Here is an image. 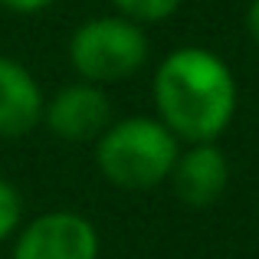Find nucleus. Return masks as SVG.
Segmentation results:
<instances>
[{
    "label": "nucleus",
    "instance_id": "1",
    "mask_svg": "<svg viewBox=\"0 0 259 259\" xmlns=\"http://www.w3.org/2000/svg\"><path fill=\"white\" fill-rule=\"evenodd\" d=\"M154 108L167 132L184 145H210L236 118V76L213 50L181 46L154 69Z\"/></svg>",
    "mask_w": 259,
    "mask_h": 259
},
{
    "label": "nucleus",
    "instance_id": "2",
    "mask_svg": "<svg viewBox=\"0 0 259 259\" xmlns=\"http://www.w3.org/2000/svg\"><path fill=\"white\" fill-rule=\"evenodd\" d=\"M181 141L167 132L158 115L118 118L95 141V167L112 187L148 190L171 181Z\"/></svg>",
    "mask_w": 259,
    "mask_h": 259
},
{
    "label": "nucleus",
    "instance_id": "3",
    "mask_svg": "<svg viewBox=\"0 0 259 259\" xmlns=\"http://www.w3.org/2000/svg\"><path fill=\"white\" fill-rule=\"evenodd\" d=\"M148 33L128 17H95L85 20L69 39V63L82 82L112 85L132 79L148 63Z\"/></svg>",
    "mask_w": 259,
    "mask_h": 259
},
{
    "label": "nucleus",
    "instance_id": "4",
    "mask_svg": "<svg viewBox=\"0 0 259 259\" xmlns=\"http://www.w3.org/2000/svg\"><path fill=\"white\" fill-rule=\"evenodd\" d=\"M99 253L102 240L89 217L50 210L20 227L10 259H99Z\"/></svg>",
    "mask_w": 259,
    "mask_h": 259
},
{
    "label": "nucleus",
    "instance_id": "5",
    "mask_svg": "<svg viewBox=\"0 0 259 259\" xmlns=\"http://www.w3.org/2000/svg\"><path fill=\"white\" fill-rule=\"evenodd\" d=\"M43 121L59 141H69V145L99 141V135L112 125V102L102 85L79 79V82L63 85L46 102Z\"/></svg>",
    "mask_w": 259,
    "mask_h": 259
},
{
    "label": "nucleus",
    "instance_id": "6",
    "mask_svg": "<svg viewBox=\"0 0 259 259\" xmlns=\"http://www.w3.org/2000/svg\"><path fill=\"white\" fill-rule=\"evenodd\" d=\"M171 187H174L177 200L194 207V210L213 207V203L227 194L230 161H227V154L217 148V141L181 148L177 164L171 171Z\"/></svg>",
    "mask_w": 259,
    "mask_h": 259
},
{
    "label": "nucleus",
    "instance_id": "7",
    "mask_svg": "<svg viewBox=\"0 0 259 259\" xmlns=\"http://www.w3.org/2000/svg\"><path fill=\"white\" fill-rule=\"evenodd\" d=\"M46 95L23 63L0 56V138H23L43 125Z\"/></svg>",
    "mask_w": 259,
    "mask_h": 259
},
{
    "label": "nucleus",
    "instance_id": "8",
    "mask_svg": "<svg viewBox=\"0 0 259 259\" xmlns=\"http://www.w3.org/2000/svg\"><path fill=\"white\" fill-rule=\"evenodd\" d=\"M184 0H112V7L118 10V17H128L135 23H161V20L174 17L177 7Z\"/></svg>",
    "mask_w": 259,
    "mask_h": 259
},
{
    "label": "nucleus",
    "instance_id": "9",
    "mask_svg": "<svg viewBox=\"0 0 259 259\" xmlns=\"http://www.w3.org/2000/svg\"><path fill=\"white\" fill-rule=\"evenodd\" d=\"M23 227V197L10 181L0 177V243L13 240Z\"/></svg>",
    "mask_w": 259,
    "mask_h": 259
},
{
    "label": "nucleus",
    "instance_id": "10",
    "mask_svg": "<svg viewBox=\"0 0 259 259\" xmlns=\"http://www.w3.org/2000/svg\"><path fill=\"white\" fill-rule=\"evenodd\" d=\"M56 0H0V7L10 13H23V17H33V13H43L46 7H53Z\"/></svg>",
    "mask_w": 259,
    "mask_h": 259
},
{
    "label": "nucleus",
    "instance_id": "11",
    "mask_svg": "<svg viewBox=\"0 0 259 259\" xmlns=\"http://www.w3.org/2000/svg\"><path fill=\"white\" fill-rule=\"evenodd\" d=\"M246 30H249V36H253V43L259 46V0H253L249 10H246Z\"/></svg>",
    "mask_w": 259,
    "mask_h": 259
},
{
    "label": "nucleus",
    "instance_id": "12",
    "mask_svg": "<svg viewBox=\"0 0 259 259\" xmlns=\"http://www.w3.org/2000/svg\"><path fill=\"white\" fill-rule=\"evenodd\" d=\"M0 10H4V7H0Z\"/></svg>",
    "mask_w": 259,
    "mask_h": 259
}]
</instances>
